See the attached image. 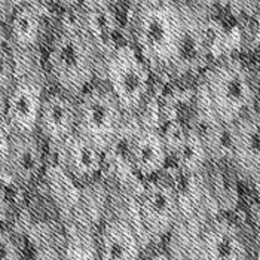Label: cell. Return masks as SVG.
Instances as JSON below:
<instances>
[{"label":"cell","instance_id":"10","mask_svg":"<svg viewBox=\"0 0 260 260\" xmlns=\"http://www.w3.org/2000/svg\"><path fill=\"white\" fill-rule=\"evenodd\" d=\"M78 106L76 97L55 88L45 92L38 120V134L52 146H57L76 133Z\"/></svg>","mask_w":260,"mask_h":260},{"label":"cell","instance_id":"22","mask_svg":"<svg viewBox=\"0 0 260 260\" xmlns=\"http://www.w3.org/2000/svg\"><path fill=\"white\" fill-rule=\"evenodd\" d=\"M54 2L58 3L66 11H75L80 6V0H54Z\"/></svg>","mask_w":260,"mask_h":260},{"label":"cell","instance_id":"2","mask_svg":"<svg viewBox=\"0 0 260 260\" xmlns=\"http://www.w3.org/2000/svg\"><path fill=\"white\" fill-rule=\"evenodd\" d=\"M186 27V15L171 0L134 6L131 43L152 72L171 70Z\"/></svg>","mask_w":260,"mask_h":260},{"label":"cell","instance_id":"5","mask_svg":"<svg viewBox=\"0 0 260 260\" xmlns=\"http://www.w3.org/2000/svg\"><path fill=\"white\" fill-rule=\"evenodd\" d=\"M201 88L211 109L228 125L248 112L256 100L248 75L237 60L207 69Z\"/></svg>","mask_w":260,"mask_h":260},{"label":"cell","instance_id":"11","mask_svg":"<svg viewBox=\"0 0 260 260\" xmlns=\"http://www.w3.org/2000/svg\"><path fill=\"white\" fill-rule=\"evenodd\" d=\"M43 33L45 21L36 5L22 2L11 11L8 45L14 52L17 64L22 60H30L38 54Z\"/></svg>","mask_w":260,"mask_h":260},{"label":"cell","instance_id":"23","mask_svg":"<svg viewBox=\"0 0 260 260\" xmlns=\"http://www.w3.org/2000/svg\"><path fill=\"white\" fill-rule=\"evenodd\" d=\"M5 204H6V190H5V184L2 180V174H0V210L3 208Z\"/></svg>","mask_w":260,"mask_h":260},{"label":"cell","instance_id":"12","mask_svg":"<svg viewBox=\"0 0 260 260\" xmlns=\"http://www.w3.org/2000/svg\"><path fill=\"white\" fill-rule=\"evenodd\" d=\"M146 242L137 226L123 216L107 219L97 232V253L103 260H136Z\"/></svg>","mask_w":260,"mask_h":260},{"label":"cell","instance_id":"9","mask_svg":"<svg viewBox=\"0 0 260 260\" xmlns=\"http://www.w3.org/2000/svg\"><path fill=\"white\" fill-rule=\"evenodd\" d=\"M45 168L46 159L39 134L12 133L9 155L3 173L18 186L30 187L43 176Z\"/></svg>","mask_w":260,"mask_h":260},{"label":"cell","instance_id":"25","mask_svg":"<svg viewBox=\"0 0 260 260\" xmlns=\"http://www.w3.org/2000/svg\"><path fill=\"white\" fill-rule=\"evenodd\" d=\"M201 2H204V3H214V2H217V0H201Z\"/></svg>","mask_w":260,"mask_h":260},{"label":"cell","instance_id":"20","mask_svg":"<svg viewBox=\"0 0 260 260\" xmlns=\"http://www.w3.org/2000/svg\"><path fill=\"white\" fill-rule=\"evenodd\" d=\"M11 136L12 131L5 120V115H0V174L5 171L6 159L9 155V147H11Z\"/></svg>","mask_w":260,"mask_h":260},{"label":"cell","instance_id":"3","mask_svg":"<svg viewBox=\"0 0 260 260\" xmlns=\"http://www.w3.org/2000/svg\"><path fill=\"white\" fill-rule=\"evenodd\" d=\"M101 78L126 118H137L150 97L152 70L131 42L120 43L103 57Z\"/></svg>","mask_w":260,"mask_h":260},{"label":"cell","instance_id":"19","mask_svg":"<svg viewBox=\"0 0 260 260\" xmlns=\"http://www.w3.org/2000/svg\"><path fill=\"white\" fill-rule=\"evenodd\" d=\"M22 257L18 241L11 232L0 228V260H18Z\"/></svg>","mask_w":260,"mask_h":260},{"label":"cell","instance_id":"4","mask_svg":"<svg viewBox=\"0 0 260 260\" xmlns=\"http://www.w3.org/2000/svg\"><path fill=\"white\" fill-rule=\"evenodd\" d=\"M76 133L94 143L104 153L112 152L126 126V115L109 88L94 83L76 99Z\"/></svg>","mask_w":260,"mask_h":260},{"label":"cell","instance_id":"18","mask_svg":"<svg viewBox=\"0 0 260 260\" xmlns=\"http://www.w3.org/2000/svg\"><path fill=\"white\" fill-rule=\"evenodd\" d=\"M160 134L165 143V147L168 150V155L173 156L187 136V126H184L180 120H170L164 126V129H160Z\"/></svg>","mask_w":260,"mask_h":260},{"label":"cell","instance_id":"13","mask_svg":"<svg viewBox=\"0 0 260 260\" xmlns=\"http://www.w3.org/2000/svg\"><path fill=\"white\" fill-rule=\"evenodd\" d=\"M231 125V159L245 177L260 181V115L251 109Z\"/></svg>","mask_w":260,"mask_h":260},{"label":"cell","instance_id":"24","mask_svg":"<svg viewBox=\"0 0 260 260\" xmlns=\"http://www.w3.org/2000/svg\"><path fill=\"white\" fill-rule=\"evenodd\" d=\"M12 2H14V0H0V15L9 11Z\"/></svg>","mask_w":260,"mask_h":260},{"label":"cell","instance_id":"16","mask_svg":"<svg viewBox=\"0 0 260 260\" xmlns=\"http://www.w3.org/2000/svg\"><path fill=\"white\" fill-rule=\"evenodd\" d=\"M173 156L176 158L181 174L190 176V177L198 174L205 167L207 160L210 159L205 150V146L202 144L198 134L190 126H187V136Z\"/></svg>","mask_w":260,"mask_h":260},{"label":"cell","instance_id":"6","mask_svg":"<svg viewBox=\"0 0 260 260\" xmlns=\"http://www.w3.org/2000/svg\"><path fill=\"white\" fill-rule=\"evenodd\" d=\"M137 217L146 245L167 238L181 217L177 186L162 180L147 181L137 200Z\"/></svg>","mask_w":260,"mask_h":260},{"label":"cell","instance_id":"1","mask_svg":"<svg viewBox=\"0 0 260 260\" xmlns=\"http://www.w3.org/2000/svg\"><path fill=\"white\" fill-rule=\"evenodd\" d=\"M67 12L70 14L51 40L46 72L55 88L78 99L101 78L103 55L75 11Z\"/></svg>","mask_w":260,"mask_h":260},{"label":"cell","instance_id":"14","mask_svg":"<svg viewBox=\"0 0 260 260\" xmlns=\"http://www.w3.org/2000/svg\"><path fill=\"white\" fill-rule=\"evenodd\" d=\"M129 168L143 179H155L165 170L170 159L160 129L155 126H141L134 129L128 143Z\"/></svg>","mask_w":260,"mask_h":260},{"label":"cell","instance_id":"17","mask_svg":"<svg viewBox=\"0 0 260 260\" xmlns=\"http://www.w3.org/2000/svg\"><path fill=\"white\" fill-rule=\"evenodd\" d=\"M18 76V67L12 49L0 43V92L6 94Z\"/></svg>","mask_w":260,"mask_h":260},{"label":"cell","instance_id":"8","mask_svg":"<svg viewBox=\"0 0 260 260\" xmlns=\"http://www.w3.org/2000/svg\"><path fill=\"white\" fill-rule=\"evenodd\" d=\"M55 150L58 156L57 164L80 187H85L99 179L107 155L78 133L57 144Z\"/></svg>","mask_w":260,"mask_h":260},{"label":"cell","instance_id":"7","mask_svg":"<svg viewBox=\"0 0 260 260\" xmlns=\"http://www.w3.org/2000/svg\"><path fill=\"white\" fill-rule=\"evenodd\" d=\"M45 78L39 70L18 73L11 89L6 92L5 120L12 133H38L40 107L45 97Z\"/></svg>","mask_w":260,"mask_h":260},{"label":"cell","instance_id":"15","mask_svg":"<svg viewBox=\"0 0 260 260\" xmlns=\"http://www.w3.org/2000/svg\"><path fill=\"white\" fill-rule=\"evenodd\" d=\"M202 257L216 260L242 259L245 247L238 232L228 223H216L204 234L200 247Z\"/></svg>","mask_w":260,"mask_h":260},{"label":"cell","instance_id":"21","mask_svg":"<svg viewBox=\"0 0 260 260\" xmlns=\"http://www.w3.org/2000/svg\"><path fill=\"white\" fill-rule=\"evenodd\" d=\"M118 0H80V9L85 11H107L113 9Z\"/></svg>","mask_w":260,"mask_h":260}]
</instances>
